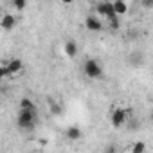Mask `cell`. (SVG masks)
I'll return each instance as SVG.
<instances>
[{"mask_svg":"<svg viewBox=\"0 0 153 153\" xmlns=\"http://www.w3.org/2000/svg\"><path fill=\"white\" fill-rule=\"evenodd\" d=\"M144 149H146V146H144L142 142H137V144H135V146L131 148V151H133V153H142Z\"/></svg>","mask_w":153,"mask_h":153,"instance_id":"14","label":"cell"},{"mask_svg":"<svg viewBox=\"0 0 153 153\" xmlns=\"http://www.w3.org/2000/svg\"><path fill=\"white\" fill-rule=\"evenodd\" d=\"M114 13L117 15V16H123V15H126V11H128V4L124 2V0H114Z\"/></svg>","mask_w":153,"mask_h":153,"instance_id":"10","label":"cell"},{"mask_svg":"<svg viewBox=\"0 0 153 153\" xmlns=\"http://www.w3.org/2000/svg\"><path fill=\"white\" fill-rule=\"evenodd\" d=\"M61 2H63V4H67V6H68V4H72V2H74V0H61Z\"/></svg>","mask_w":153,"mask_h":153,"instance_id":"18","label":"cell"},{"mask_svg":"<svg viewBox=\"0 0 153 153\" xmlns=\"http://www.w3.org/2000/svg\"><path fill=\"white\" fill-rule=\"evenodd\" d=\"M11 4L15 6V9H18V11H24V9L27 7V0H11Z\"/></svg>","mask_w":153,"mask_h":153,"instance_id":"13","label":"cell"},{"mask_svg":"<svg viewBox=\"0 0 153 153\" xmlns=\"http://www.w3.org/2000/svg\"><path fill=\"white\" fill-rule=\"evenodd\" d=\"M126 121H128V112H126L124 108H115V110L110 114V123H112L114 128H121V126H124Z\"/></svg>","mask_w":153,"mask_h":153,"instance_id":"3","label":"cell"},{"mask_svg":"<svg viewBox=\"0 0 153 153\" xmlns=\"http://www.w3.org/2000/svg\"><path fill=\"white\" fill-rule=\"evenodd\" d=\"M85 27H87L88 31H92V33H97V31H101L105 25H103V22H101L99 18H96V16H87Z\"/></svg>","mask_w":153,"mask_h":153,"instance_id":"6","label":"cell"},{"mask_svg":"<svg viewBox=\"0 0 153 153\" xmlns=\"http://www.w3.org/2000/svg\"><path fill=\"white\" fill-rule=\"evenodd\" d=\"M106 22H108L110 29H114V31L121 29V18H119L117 15H112V16H108V18H106Z\"/></svg>","mask_w":153,"mask_h":153,"instance_id":"11","label":"cell"},{"mask_svg":"<svg viewBox=\"0 0 153 153\" xmlns=\"http://www.w3.org/2000/svg\"><path fill=\"white\" fill-rule=\"evenodd\" d=\"M65 135H67L68 140H79V139L83 137V131H81V128H78V126H68L67 131H65Z\"/></svg>","mask_w":153,"mask_h":153,"instance_id":"8","label":"cell"},{"mask_svg":"<svg viewBox=\"0 0 153 153\" xmlns=\"http://www.w3.org/2000/svg\"><path fill=\"white\" fill-rule=\"evenodd\" d=\"M38 121V112L36 110H24L20 108L18 112V128L20 130H33Z\"/></svg>","mask_w":153,"mask_h":153,"instance_id":"1","label":"cell"},{"mask_svg":"<svg viewBox=\"0 0 153 153\" xmlns=\"http://www.w3.org/2000/svg\"><path fill=\"white\" fill-rule=\"evenodd\" d=\"M63 52H65L68 58H76V56H78V45H76V42H72V40L65 42V45H63Z\"/></svg>","mask_w":153,"mask_h":153,"instance_id":"9","label":"cell"},{"mask_svg":"<svg viewBox=\"0 0 153 153\" xmlns=\"http://www.w3.org/2000/svg\"><path fill=\"white\" fill-rule=\"evenodd\" d=\"M51 110H52L56 115H59V114H61V106H58V105H52V103H51Z\"/></svg>","mask_w":153,"mask_h":153,"instance_id":"16","label":"cell"},{"mask_svg":"<svg viewBox=\"0 0 153 153\" xmlns=\"http://www.w3.org/2000/svg\"><path fill=\"white\" fill-rule=\"evenodd\" d=\"M4 67H6V74H7V78H9V76H15V74H18V72L24 70V61L18 59V58H13V59H9V63L4 65Z\"/></svg>","mask_w":153,"mask_h":153,"instance_id":"4","label":"cell"},{"mask_svg":"<svg viewBox=\"0 0 153 153\" xmlns=\"http://www.w3.org/2000/svg\"><path fill=\"white\" fill-rule=\"evenodd\" d=\"M140 4H142V7L149 9V7H153V0H140Z\"/></svg>","mask_w":153,"mask_h":153,"instance_id":"15","label":"cell"},{"mask_svg":"<svg viewBox=\"0 0 153 153\" xmlns=\"http://www.w3.org/2000/svg\"><path fill=\"white\" fill-rule=\"evenodd\" d=\"M15 25H16V18L13 15H4L2 20H0V27H2L4 31H11Z\"/></svg>","mask_w":153,"mask_h":153,"instance_id":"7","label":"cell"},{"mask_svg":"<svg viewBox=\"0 0 153 153\" xmlns=\"http://www.w3.org/2000/svg\"><path fill=\"white\" fill-rule=\"evenodd\" d=\"M83 72L88 79H99L103 76V67L97 59H87L83 65Z\"/></svg>","mask_w":153,"mask_h":153,"instance_id":"2","label":"cell"},{"mask_svg":"<svg viewBox=\"0 0 153 153\" xmlns=\"http://www.w3.org/2000/svg\"><path fill=\"white\" fill-rule=\"evenodd\" d=\"M20 108H24V110H36V105H34L29 97H24V99L20 101Z\"/></svg>","mask_w":153,"mask_h":153,"instance_id":"12","label":"cell"},{"mask_svg":"<svg viewBox=\"0 0 153 153\" xmlns=\"http://www.w3.org/2000/svg\"><path fill=\"white\" fill-rule=\"evenodd\" d=\"M96 11H97V15H101V16H105V18H108V16L115 15V13H114V4L110 2V0L99 2V4L96 6Z\"/></svg>","mask_w":153,"mask_h":153,"instance_id":"5","label":"cell"},{"mask_svg":"<svg viewBox=\"0 0 153 153\" xmlns=\"http://www.w3.org/2000/svg\"><path fill=\"white\" fill-rule=\"evenodd\" d=\"M4 78H7V74H6V67H4V65H0V81H2Z\"/></svg>","mask_w":153,"mask_h":153,"instance_id":"17","label":"cell"}]
</instances>
